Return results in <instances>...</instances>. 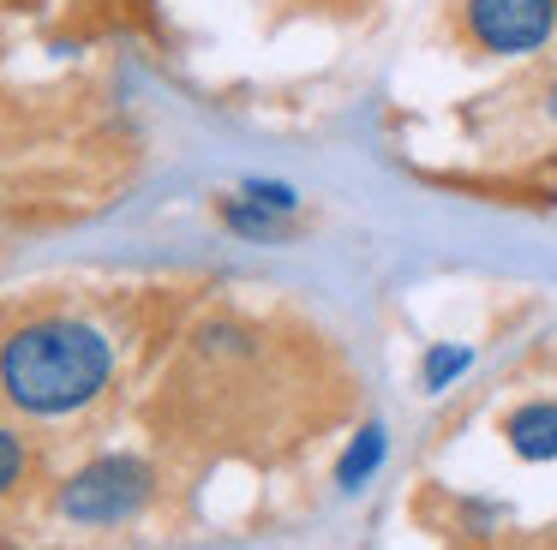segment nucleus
I'll list each match as a JSON object with an SVG mask.
<instances>
[{"mask_svg":"<svg viewBox=\"0 0 557 550\" xmlns=\"http://www.w3.org/2000/svg\"><path fill=\"white\" fill-rule=\"evenodd\" d=\"M461 371H468V347H432V353H425V389H444Z\"/></svg>","mask_w":557,"mask_h":550,"instance_id":"423d86ee","label":"nucleus"},{"mask_svg":"<svg viewBox=\"0 0 557 550\" xmlns=\"http://www.w3.org/2000/svg\"><path fill=\"white\" fill-rule=\"evenodd\" d=\"M552 120H557V84H552Z\"/></svg>","mask_w":557,"mask_h":550,"instance_id":"1a4fd4ad","label":"nucleus"},{"mask_svg":"<svg viewBox=\"0 0 557 550\" xmlns=\"http://www.w3.org/2000/svg\"><path fill=\"white\" fill-rule=\"evenodd\" d=\"M246 198H252V203H264V210H276V215H288L294 203H300L288 186H264V179H252V186H246Z\"/></svg>","mask_w":557,"mask_h":550,"instance_id":"6e6552de","label":"nucleus"},{"mask_svg":"<svg viewBox=\"0 0 557 550\" xmlns=\"http://www.w3.org/2000/svg\"><path fill=\"white\" fill-rule=\"evenodd\" d=\"M468 36L485 54H533L557 36V0H468Z\"/></svg>","mask_w":557,"mask_h":550,"instance_id":"7ed1b4c3","label":"nucleus"},{"mask_svg":"<svg viewBox=\"0 0 557 550\" xmlns=\"http://www.w3.org/2000/svg\"><path fill=\"white\" fill-rule=\"evenodd\" d=\"M25 466H30V454H25V442L13 437V430L0 425V497H7V490L18 485V478H25Z\"/></svg>","mask_w":557,"mask_h":550,"instance_id":"0eeeda50","label":"nucleus"},{"mask_svg":"<svg viewBox=\"0 0 557 550\" xmlns=\"http://www.w3.org/2000/svg\"><path fill=\"white\" fill-rule=\"evenodd\" d=\"M377 461H384V430H377V425H366L360 437H354V449L342 454V466H336V485H342V490H360L366 478L377 473Z\"/></svg>","mask_w":557,"mask_h":550,"instance_id":"39448f33","label":"nucleus"},{"mask_svg":"<svg viewBox=\"0 0 557 550\" xmlns=\"http://www.w3.org/2000/svg\"><path fill=\"white\" fill-rule=\"evenodd\" d=\"M150 485H157V478H150L145 461H133V454H102L85 473L66 478L61 514L78 526H121L150 502Z\"/></svg>","mask_w":557,"mask_h":550,"instance_id":"f03ea898","label":"nucleus"},{"mask_svg":"<svg viewBox=\"0 0 557 550\" xmlns=\"http://www.w3.org/2000/svg\"><path fill=\"white\" fill-rule=\"evenodd\" d=\"M109 371H114V347L102 341V329L73 317L30 323L0 347V389L13 407H25L37 418H61L97 401L109 389Z\"/></svg>","mask_w":557,"mask_h":550,"instance_id":"f257e3e1","label":"nucleus"},{"mask_svg":"<svg viewBox=\"0 0 557 550\" xmlns=\"http://www.w3.org/2000/svg\"><path fill=\"white\" fill-rule=\"evenodd\" d=\"M504 437L521 461H557V401H528L504 418Z\"/></svg>","mask_w":557,"mask_h":550,"instance_id":"20e7f679","label":"nucleus"}]
</instances>
